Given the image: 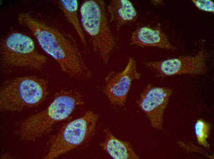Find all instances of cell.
<instances>
[{"instance_id":"cell-6","label":"cell","mask_w":214,"mask_h":159,"mask_svg":"<svg viewBox=\"0 0 214 159\" xmlns=\"http://www.w3.org/2000/svg\"><path fill=\"white\" fill-rule=\"evenodd\" d=\"M0 51L2 63L8 66L41 70L47 61L30 37L18 32L9 34L1 41Z\"/></svg>"},{"instance_id":"cell-13","label":"cell","mask_w":214,"mask_h":159,"mask_svg":"<svg viewBox=\"0 0 214 159\" xmlns=\"http://www.w3.org/2000/svg\"><path fill=\"white\" fill-rule=\"evenodd\" d=\"M58 4L67 20L75 30L82 45L87 50H89L85 35L78 18V1L61 0L59 1Z\"/></svg>"},{"instance_id":"cell-3","label":"cell","mask_w":214,"mask_h":159,"mask_svg":"<svg viewBox=\"0 0 214 159\" xmlns=\"http://www.w3.org/2000/svg\"><path fill=\"white\" fill-rule=\"evenodd\" d=\"M79 12L81 26L89 39L93 52L107 65L115 48L116 40L109 24L104 1L85 0Z\"/></svg>"},{"instance_id":"cell-4","label":"cell","mask_w":214,"mask_h":159,"mask_svg":"<svg viewBox=\"0 0 214 159\" xmlns=\"http://www.w3.org/2000/svg\"><path fill=\"white\" fill-rule=\"evenodd\" d=\"M48 85L45 79L33 76L8 81L0 90L1 111H20L38 106L48 94Z\"/></svg>"},{"instance_id":"cell-11","label":"cell","mask_w":214,"mask_h":159,"mask_svg":"<svg viewBox=\"0 0 214 159\" xmlns=\"http://www.w3.org/2000/svg\"><path fill=\"white\" fill-rule=\"evenodd\" d=\"M109 21L115 24L116 30L135 21L137 13L132 3L128 0H111L107 7Z\"/></svg>"},{"instance_id":"cell-5","label":"cell","mask_w":214,"mask_h":159,"mask_svg":"<svg viewBox=\"0 0 214 159\" xmlns=\"http://www.w3.org/2000/svg\"><path fill=\"white\" fill-rule=\"evenodd\" d=\"M99 116L89 111L67 123L52 139L44 158L54 159L87 142L94 134Z\"/></svg>"},{"instance_id":"cell-15","label":"cell","mask_w":214,"mask_h":159,"mask_svg":"<svg viewBox=\"0 0 214 159\" xmlns=\"http://www.w3.org/2000/svg\"><path fill=\"white\" fill-rule=\"evenodd\" d=\"M199 9L209 12H214V2L211 0H192Z\"/></svg>"},{"instance_id":"cell-7","label":"cell","mask_w":214,"mask_h":159,"mask_svg":"<svg viewBox=\"0 0 214 159\" xmlns=\"http://www.w3.org/2000/svg\"><path fill=\"white\" fill-rule=\"evenodd\" d=\"M209 55L201 49L194 56L187 55L146 63V65L164 77L177 75H201L208 72L206 64Z\"/></svg>"},{"instance_id":"cell-1","label":"cell","mask_w":214,"mask_h":159,"mask_svg":"<svg viewBox=\"0 0 214 159\" xmlns=\"http://www.w3.org/2000/svg\"><path fill=\"white\" fill-rule=\"evenodd\" d=\"M18 23L27 27L42 50L55 60L62 72L71 78L88 79L92 77L75 38L38 20L29 13L19 14Z\"/></svg>"},{"instance_id":"cell-2","label":"cell","mask_w":214,"mask_h":159,"mask_svg":"<svg viewBox=\"0 0 214 159\" xmlns=\"http://www.w3.org/2000/svg\"><path fill=\"white\" fill-rule=\"evenodd\" d=\"M84 103L82 95L76 90L57 92L46 109L23 121L19 129L20 138L25 140L34 141L46 135L56 124L68 118L77 107Z\"/></svg>"},{"instance_id":"cell-8","label":"cell","mask_w":214,"mask_h":159,"mask_svg":"<svg viewBox=\"0 0 214 159\" xmlns=\"http://www.w3.org/2000/svg\"><path fill=\"white\" fill-rule=\"evenodd\" d=\"M137 67L136 61L130 57L122 71L110 72L106 77L103 91L113 105L120 107L125 106L133 81L141 77Z\"/></svg>"},{"instance_id":"cell-12","label":"cell","mask_w":214,"mask_h":159,"mask_svg":"<svg viewBox=\"0 0 214 159\" xmlns=\"http://www.w3.org/2000/svg\"><path fill=\"white\" fill-rule=\"evenodd\" d=\"M105 140L100 146L113 158L138 159L139 156L134 152L130 144L115 137L108 129L104 130Z\"/></svg>"},{"instance_id":"cell-10","label":"cell","mask_w":214,"mask_h":159,"mask_svg":"<svg viewBox=\"0 0 214 159\" xmlns=\"http://www.w3.org/2000/svg\"><path fill=\"white\" fill-rule=\"evenodd\" d=\"M131 40V45L140 46H153L169 50L176 48L158 27H139L132 33Z\"/></svg>"},{"instance_id":"cell-9","label":"cell","mask_w":214,"mask_h":159,"mask_svg":"<svg viewBox=\"0 0 214 159\" xmlns=\"http://www.w3.org/2000/svg\"><path fill=\"white\" fill-rule=\"evenodd\" d=\"M171 93L169 88L148 84L136 101L155 129H162L164 112Z\"/></svg>"},{"instance_id":"cell-14","label":"cell","mask_w":214,"mask_h":159,"mask_svg":"<svg viewBox=\"0 0 214 159\" xmlns=\"http://www.w3.org/2000/svg\"><path fill=\"white\" fill-rule=\"evenodd\" d=\"M209 130L210 126L208 124L201 119L197 120L195 125L197 140L199 144L207 148H209V145L206 140Z\"/></svg>"}]
</instances>
